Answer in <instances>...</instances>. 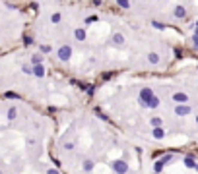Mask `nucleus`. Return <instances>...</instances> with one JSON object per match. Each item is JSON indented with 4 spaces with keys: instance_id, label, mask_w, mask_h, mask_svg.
I'll list each match as a JSON object with an SVG mask.
<instances>
[{
    "instance_id": "nucleus-3",
    "label": "nucleus",
    "mask_w": 198,
    "mask_h": 174,
    "mask_svg": "<svg viewBox=\"0 0 198 174\" xmlns=\"http://www.w3.org/2000/svg\"><path fill=\"white\" fill-rule=\"evenodd\" d=\"M0 174H2V172H0Z\"/></svg>"
},
{
    "instance_id": "nucleus-2",
    "label": "nucleus",
    "mask_w": 198,
    "mask_h": 174,
    "mask_svg": "<svg viewBox=\"0 0 198 174\" xmlns=\"http://www.w3.org/2000/svg\"><path fill=\"white\" fill-rule=\"evenodd\" d=\"M35 74H37V76H43V68H41V66H37V68H35Z\"/></svg>"
},
{
    "instance_id": "nucleus-1",
    "label": "nucleus",
    "mask_w": 198,
    "mask_h": 174,
    "mask_svg": "<svg viewBox=\"0 0 198 174\" xmlns=\"http://www.w3.org/2000/svg\"><path fill=\"white\" fill-rule=\"evenodd\" d=\"M16 114H18V110H16V109H10V110H8V118H10V120H14Z\"/></svg>"
}]
</instances>
